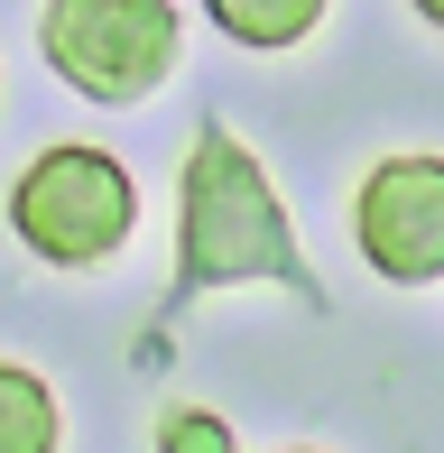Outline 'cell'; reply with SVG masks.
Here are the masks:
<instances>
[{"label":"cell","instance_id":"cell-1","mask_svg":"<svg viewBox=\"0 0 444 453\" xmlns=\"http://www.w3.org/2000/svg\"><path fill=\"white\" fill-rule=\"evenodd\" d=\"M176 278L186 287H296L315 296V269L296 250V222L278 203L269 167L232 130H195L186 176H176Z\"/></svg>","mask_w":444,"mask_h":453},{"label":"cell","instance_id":"cell-2","mask_svg":"<svg viewBox=\"0 0 444 453\" xmlns=\"http://www.w3.org/2000/svg\"><path fill=\"white\" fill-rule=\"evenodd\" d=\"M139 222V185L111 149H37L10 185V232L47 269H103Z\"/></svg>","mask_w":444,"mask_h":453},{"label":"cell","instance_id":"cell-3","mask_svg":"<svg viewBox=\"0 0 444 453\" xmlns=\"http://www.w3.org/2000/svg\"><path fill=\"white\" fill-rule=\"evenodd\" d=\"M37 37H47V65L65 74L74 93L139 102L157 74L176 65L186 19H176L167 0H56V10L37 19Z\"/></svg>","mask_w":444,"mask_h":453},{"label":"cell","instance_id":"cell-4","mask_svg":"<svg viewBox=\"0 0 444 453\" xmlns=\"http://www.w3.org/2000/svg\"><path fill=\"white\" fill-rule=\"evenodd\" d=\"M352 241L379 278L398 287H426L444 278V157L408 149V157H379L352 195Z\"/></svg>","mask_w":444,"mask_h":453},{"label":"cell","instance_id":"cell-5","mask_svg":"<svg viewBox=\"0 0 444 453\" xmlns=\"http://www.w3.org/2000/svg\"><path fill=\"white\" fill-rule=\"evenodd\" d=\"M65 435V417H56V388L37 380V370L0 361V453H56Z\"/></svg>","mask_w":444,"mask_h":453},{"label":"cell","instance_id":"cell-6","mask_svg":"<svg viewBox=\"0 0 444 453\" xmlns=\"http://www.w3.org/2000/svg\"><path fill=\"white\" fill-rule=\"evenodd\" d=\"M315 19H325L315 0H213V28L241 37V47H296Z\"/></svg>","mask_w":444,"mask_h":453},{"label":"cell","instance_id":"cell-7","mask_svg":"<svg viewBox=\"0 0 444 453\" xmlns=\"http://www.w3.org/2000/svg\"><path fill=\"white\" fill-rule=\"evenodd\" d=\"M157 453H241L232 426L213 417V407H176L167 426H157Z\"/></svg>","mask_w":444,"mask_h":453},{"label":"cell","instance_id":"cell-8","mask_svg":"<svg viewBox=\"0 0 444 453\" xmlns=\"http://www.w3.org/2000/svg\"><path fill=\"white\" fill-rule=\"evenodd\" d=\"M426 19H435V28H444V0H426Z\"/></svg>","mask_w":444,"mask_h":453},{"label":"cell","instance_id":"cell-9","mask_svg":"<svg viewBox=\"0 0 444 453\" xmlns=\"http://www.w3.org/2000/svg\"><path fill=\"white\" fill-rule=\"evenodd\" d=\"M287 453H315V444H287Z\"/></svg>","mask_w":444,"mask_h":453}]
</instances>
